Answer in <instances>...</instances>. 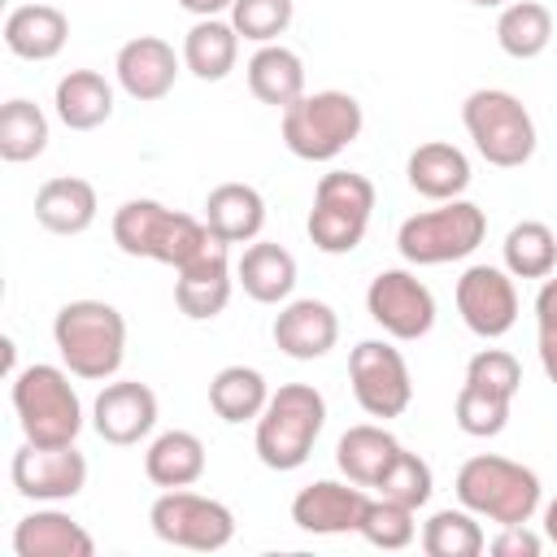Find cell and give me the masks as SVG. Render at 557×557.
<instances>
[{
	"label": "cell",
	"instance_id": "cell-1",
	"mask_svg": "<svg viewBox=\"0 0 557 557\" xmlns=\"http://www.w3.org/2000/svg\"><path fill=\"white\" fill-rule=\"evenodd\" d=\"M52 344L61 352V366L74 379L104 383L122 370L126 357V318L109 300H70L52 318Z\"/></svg>",
	"mask_w": 557,
	"mask_h": 557
},
{
	"label": "cell",
	"instance_id": "cell-2",
	"mask_svg": "<svg viewBox=\"0 0 557 557\" xmlns=\"http://www.w3.org/2000/svg\"><path fill=\"white\" fill-rule=\"evenodd\" d=\"M453 492L470 513H479L496 527L531 522L535 509H540V496H544L540 474L522 461L500 457V453H479V457L461 461V470L453 479Z\"/></svg>",
	"mask_w": 557,
	"mask_h": 557
},
{
	"label": "cell",
	"instance_id": "cell-3",
	"mask_svg": "<svg viewBox=\"0 0 557 557\" xmlns=\"http://www.w3.org/2000/svg\"><path fill=\"white\" fill-rule=\"evenodd\" d=\"M326 426V396L313 383H283L257 418V457L265 470H300Z\"/></svg>",
	"mask_w": 557,
	"mask_h": 557
},
{
	"label": "cell",
	"instance_id": "cell-4",
	"mask_svg": "<svg viewBox=\"0 0 557 557\" xmlns=\"http://www.w3.org/2000/svg\"><path fill=\"white\" fill-rule=\"evenodd\" d=\"M209 226L205 218H191V213H178L161 200H126L117 213H113V244L126 252V257H144V261H161V265H187L205 244H209Z\"/></svg>",
	"mask_w": 557,
	"mask_h": 557
},
{
	"label": "cell",
	"instance_id": "cell-5",
	"mask_svg": "<svg viewBox=\"0 0 557 557\" xmlns=\"http://www.w3.org/2000/svg\"><path fill=\"white\" fill-rule=\"evenodd\" d=\"M366 126L361 100L348 91H305L296 104L283 109V144L300 161H335L348 144H357Z\"/></svg>",
	"mask_w": 557,
	"mask_h": 557
},
{
	"label": "cell",
	"instance_id": "cell-6",
	"mask_svg": "<svg viewBox=\"0 0 557 557\" xmlns=\"http://www.w3.org/2000/svg\"><path fill=\"white\" fill-rule=\"evenodd\" d=\"M13 409L30 444H74L83 431V400L65 366L35 361L13 374Z\"/></svg>",
	"mask_w": 557,
	"mask_h": 557
},
{
	"label": "cell",
	"instance_id": "cell-7",
	"mask_svg": "<svg viewBox=\"0 0 557 557\" xmlns=\"http://www.w3.org/2000/svg\"><path fill=\"white\" fill-rule=\"evenodd\" d=\"M466 135L474 139L479 157L496 170H518L535 157V117L527 104L505 87H479L461 104Z\"/></svg>",
	"mask_w": 557,
	"mask_h": 557
},
{
	"label": "cell",
	"instance_id": "cell-8",
	"mask_svg": "<svg viewBox=\"0 0 557 557\" xmlns=\"http://www.w3.org/2000/svg\"><path fill=\"white\" fill-rule=\"evenodd\" d=\"M487 235V213L474 200H440L435 209H422L400 222L396 248L409 265H448L470 257Z\"/></svg>",
	"mask_w": 557,
	"mask_h": 557
},
{
	"label": "cell",
	"instance_id": "cell-9",
	"mask_svg": "<svg viewBox=\"0 0 557 557\" xmlns=\"http://www.w3.org/2000/svg\"><path fill=\"white\" fill-rule=\"evenodd\" d=\"M374 213V183L357 170H326L313 187V209H309V239L326 257H344L366 239Z\"/></svg>",
	"mask_w": 557,
	"mask_h": 557
},
{
	"label": "cell",
	"instance_id": "cell-10",
	"mask_svg": "<svg viewBox=\"0 0 557 557\" xmlns=\"http://www.w3.org/2000/svg\"><path fill=\"white\" fill-rule=\"evenodd\" d=\"M152 535L174 544V548H191V553H218L235 540V513L200 492L187 487H165L152 509H148Z\"/></svg>",
	"mask_w": 557,
	"mask_h": 557
},
{
	"label": "cell",
	"instance_id": "cell-11",
	"mask_svg": "<svg viewBox=\"0 0 557 557\" xmlns=\"http://www.w3.org/2000/svg\"><path fill=\"white\" fill-rule=\"evenodd\" d=\"M348 383L357 405L370 418H400L413 400V379L405 366V352L387 339H361L348 352Z\"/></svg>",
	"mask_w": 557,
	"mask_h": 557
},
{
	"label": "cell",
	"instance_id": "cell-12",
	"mask_svg": "<svg viewBox=\"0 0 557 557\" xmlns=\"http://www.w3.org/2000/svg\"><path fill=\"white\" fill-rule=\"evenodd\" d=\"M9 479L17 487V496L39 500V505H57V500H74L87 487V457L74 444H22L9 461Z\"/></svg>",
	"mask_w": 557,
	"mask_h": 557
},
{
	"label": "cell",
	"instance_id": "cell-13",
	"mask_svg": "<svg viewBox=\"0 0 557 557\" xmlns=\"http://www.w3.org/2000/svg\"><path fill=\"white\" fill-rule=\"evenodd\" d=\"M366 313L392 339H422L435 326V296L409 270H379L366 287Z\"/></svg>",
	"mask_w": 557,
	"mask_h": 557
},
{
	"label": "cell",
	"instance_id": "cell-14",
	"mask_svg": "<svg viewBox=\"0 0 557 557\" xmlns=\"http://www.w3.org/2000/svg\"><path fill=\"white\" fill-rule=\"evenodd\" d=\"M457 313L479 339H500L518 322V287L500 265H470L457 278Z\"/></svg>",
	"mask_w": 557,
	"mask_h": 557
},
{
	"label": "cell",
	"instance_id": "cell-15",
	"mask_svg": "<svg viewBox=\"0 0 557 557\" xmlns=\"http://www.w3.org/2000/svg\"><path fill=\"white\" fill-rule=\"evenodd\" d=\"M174 274H178L174 278V305L183 309V318H191V322L218 318L226 309V300H231V287H235V278H231V244H222L213 235Z\"/></svg>",
	"mask_w": 557,
	"mask_h": 557
},
{
	"label": "cell",
	"instance_id": "cell-16",
	"mask_svg": "<svg viewBox=\"0 0 557 557\" xmlns=\"http://www.w3.org/2000/svg\"><path fill=\"white\" fill-rule=\"evenodd\" d=\"M91 426L104 444H139L144 435H152L157 426V392L139 379H113L100 387L96 405H91Z\"/></svg>",
	"mask_w": 557,
	"mask_h": 557
},
{
	"label": "cell",
	"instance_id": "cell-17",
	"mask_svg": "<svg viewBox=\"0 0 557 557\" xmlns=\"http://www.w3.org/2000/svg\"><path fill=\"white\" fill-rule=\"evenodd\" d=\"M366 505H370V496L361 492V483L318 479L292 496V522L309 535H348L361 527Z\"/></svg>",
	"mask_w": 557,
	"mask_h": 557
},
{
	"label": "cell",
	"instance_id": "cell-18",
	"mask_svg": "<svg viewBox=\"0 0 557 557\" xmlns=\"http://www.w3.org/2000/svg\"><path fill=\"white\" fill-rule=\"evenodd\" d=\"M113 74H117V87L131 100H139V104L165 100L174 91V78H178L174 44H165L161 35H135V39H126L117 48Z\"/></svg>",
	"mask_w": 557,
	"mask_h": 557
},
{
	"label": "cell",
	"instance_id": "cell-19",
	"mask_svg": "<svg viewBox=\"0 0 557 557\" xmlns=\"http://www.w3.org/2000/svg\"><path fill=\"white\" fill-rule=\"evenodd\" d=\"M270 335H274V344H278L283 357H292V361H318V357H326L335 348L339 318H335V309L326 300L305 296V300H287L274 313Z\"/></svg>",
	"mask_w": 557,
	"mask_h": 557
},
{
	"label": "cell",
	"instance_id": "cell-20",
	"mask_svg": "<svg viewBox=\"0 0 557 557\" xmlns=\"http://www.w3.org/2000/svg\"><path fill=\"white\" fill-rule=\"evenodd\" d=\"M405 178H409V187L418 196H426L435 205L440 200H457L470 187V157L448 139H426V144H418L409 152Z\"/></svg>",
	"mask_w": 557,
	"mask_h": 557
},
{
	"label": "cell",
	"instance_id": "cell-21",
	"mask_svg": "<svg viewBox=\"0 0 557 557\" xmlns=\"http://www.w3.org/2000/svg\"><path fill=\"white\" fill-rule=\"evenodd\" d=\"M13 553L17 557H91L96 540L83 522H74L61 509H35L13 527Z\"/></svg>",
	"mask_w": 557,
	"mask_h": 557
},
{
	"label": "cell",
	"instance_id": "cell-22",
	"mask_svg": "<svg viewBox=\"0 0 557 557\" xmlns=\"http://www.w3.org/2000/svg\"><path fill=\"white\" fill-rule=\"evenodd\" d=\"M65 39H70V17L48 0L17 4L4 17V48L22 61H52L65 48Z\"/></svg>",
	"mask_w": 557,
	"mask_h": 557
},
{
	"label": "cell",
	"instance_id": "cell-23",
	"mask_svg": "<svg viewBox=\"0 0 557 557\" xmlns=\"http://www.w3.org/2000/svg\"><path fill=\"white\" fill-rule=\"evenodd\" d=\"M96 187L78 174H57L35 191V222L52 235H83L96 222Z\"/></svg>",
	"mask_w": 557,
	"mask_h": 557
},
{
	"label": "cell",
	"instance_id": "cell-24",
	"mask_svg": "<svg viewBox=\"0 0 557 557\" xmlns=\"http://www.w3.org/2000/svg\"><path fill=\"white\" fill-rule=\"evenodd\" d=\"M205 226L222 244H252L265 226V200L252 183H218L205 196Z\"/></svg>",
	"mask_w": 557,
	"mask_h": 557
},
{
	"label": "cell",
	"instance_id": "cell-25",
	"mask_svg": "<svg viewBox=\"0 0 557 557\" xmlns=\"http://www.w3.org/2000/svg\"><path fill=\"white\" fill-rule=\"evenodd\" d=\"M244 70H248V91L261 104H274L278 113L305 96V61L287 44H257Z\"/></svg>",
	"mask_w": 557,
	"mask_h": 557
},
{
	"label": "cell",
	"instance_id": "cell-26",
	"mask_svg": "<svg viewBox=\"0 0 557 557\" xmlns=\"http://www.w3.org/2000/svg\"><path fill=\"white\" fill-rule=\"evenodd\" d=\"M235 278L257 305H287V296L296 287V257L283 244L252 239L244 248V257L235 261Z\"/></svg>",
	"mask_w": 557,
	"mask_h": 557
},
{
	"label": "cell",
	"instance_id": "cell-27",
	"mask_svg": "<svg viewBox=\"0 0 557 557\" xmlns=\"http://www.w3.org/2000/svg\"><path fill=\"white\" fill-rule=\"evenodd\" d=\"M52 109L70 131H96L113 117V87L100 70H70L52 91Z\"/></svg>",
	"mask_w": 557,
	"mask_h": 557
},
{
	"label": "cell",
	"instance_id": "cell-28",
	"mask_svg": "<svg viewBox=\"0 0 557 557\" xmlns=\"http://www.w3.org/2000/svg\"><path fill=\"white\" fill-rule=\"evenodd\" d=\"M205 466H209L205 440L196 431H178V426L161 431L144 453V474L157 487H191V483H200Z\"/></svg>",
	"mask_w": 557,
	"mask_h": 557
},
{
	"label": "cell",
	"instance_id": "cell-29",
	"mask_svg": "<svg viewBox=\"0 0 557 557\" xmlns=\"http://www.w3.org/2000/svg\"><path fill=\"white\" fill-rule=\"evenodd\" d=\"M239 61V30L222 17H196L183 35V65L200 83H222Z\"/></svg>",
	"mask_w": 557,
	"mask_h": 557
},
{
	"label": "cell",
	"instance_id": "cell-30",
	"mask_svg": "<svg viewBox=\"0 0 557 557\" xmlns=\"http://www.w3.org/2000/svg\"><path fill=\"white\" fill-rule=\"evenodd\" d=\"M400 453V440L387 431V426H374V422H361V426H348L335 444V466L344 479L361 483V487H374L383 479V470L392 466V457Z\"/></svg>",
	"mask_w": 557,
	"mask_h": 557
},
{
	"label": "cell",
	"instance_id": "cell-31",
	"mask_svg": "<svg viewBox=\"0 0 557 557\" xmlns=\"http://www.w3.org/2000/svg\"><path fill=\"white\" fill-rule=\"evenodd\" d=\"M265 400H270V383H265V374L252 370V366H222V370L209 379V409H213L222 422H231V426L257 422L261 409H265Z\"/></svg>",
	"mask_w": 557,
	"mask_h": 557
},
{
	"label": "cell",
	"instance_id": "cell-32",
	"mask_svg": "<svg viewBox=\"0 0 557 557\" xmlns=\"http://www.w3.org/2000/svg\"><path fill=\"white\" fill-rule=\"evenodd\" d=\"M496 44L513 61H531L553 44V13L540 0H509L496 17Z\"/></svg>",
	"mask_w": 557,
	"mask_h": 557
},
{
	"label": "cell",
	"instance_id": "cell-33",
	"mask_svg": "<svg viewBox=\"0 0 557 557\" xmlns=\"http://www.w3.org/2000/svg\"><path fill=\"white\" fill-rule=\"evenodd\" d=\"M500 252H505V270L513 278H548L557 270V235L540 218L513 222L505 244H500Z\"/></svg>",
	"mask_w": 557,
	"mask_h": 557
},
{
	"label": "cell",
	"instance_id": "cell-34",
	"mask_svg": "<svg viewBox=\"0 0 557 557\" xmlns=\"http://www.w3.org/2000/svg\"><path fill=\"white\" fill-rule=\"evenodd\" d=\"M487 548V535L479 527V513L461 509H435L422 522V553L426 557H479Z\"/></svg>",
	"mask_w": 557,
	"mask_h": 557
},
{
	"label": "cell",
	"instance_id": "cell-35",
	"mask_svg": "<svg viewBox=\"0 0 557 557\" xmlns=\"http://www.w3.org/2000/svg\"><path fill=\"white\" fill-rule=\"evenodd\" d=\"M48 148V117L35 100H4L0 109V157L22 165V161H35L39 152Z\"/></svg>",
	"mask_w": 557,
	"mask_h": 557
},
{
	"label": "cell",
	"instance_id": "cell-36",
	"mask_svg": "<svg viewBox=\"0 0 557 557\" xmlns=\"http://www.w3.org/2000/svg\"><path fill=\"white\" fill-rule=\"evenodd\" d=\"M509 409H513L509 396H496V392H487V387L461 383L457 405H453V422H457L466 435H474V440H492V435H500V431L509 426Z\"/></svg>",
	"mask_w": 557,
	"mask_h": 557
},
{
	"label": "cell",
	"instance_id": "cell-37",
	"mask_svg": "<svg viewBox=\"0 0 557 557\" xmlns=\"http://www.w3.org/2000/svg\"><path fill=\"white\" fill-rule=\"evenodd\" d=\"M413 513H418V509H409V505H396V500L379 496V500H370V505H366V518H361L357 535H361L366 544L383 548V553H400V548H409V544H413V535H418Z\"/></svg>",
	"mask_w": 557,
	"mask_h": 557
},
{
	"label": "cell",
	"instance_id": "cell-38",
	"mask_svg": "<svg viewBox=\"0 0 557 557\" xmlns=\"http://www.w3.org/2000/svg\"><path fill=\"white\" fill-rule=\"evenodd\" d=\"M374 487H379V496H387V500H396V505L422 509V505L431 500V492H435V474H431V466H426L418 453L400 448Z\"/></svg>",
	"mask_w": 557,
	"mask_h": 557
},
{
	"label": "cell",
	"instance_id": "cell-39",
	"mask_svg": "<svg viewBox=\"0 0 557 557\" xmlns=\"http://www.w3.org/2000/svg\"><path fill=\"white\" fill-rule=\"evenodd\" d=\"M292 17H296L292 0H235L231 4V26L239 30V39H252V44H278Z\"/></svg>",
	"mask_w": 557,
	"mask_h": 557
},
{
	"label": "cell",
	"instance_id": "cell-40",
	"mask_svg": "<svg viewBox=\"0 0 557 557\" xmlns=\"http://www.w3.org/2000/svg\"><path fill=\"white\" fill-rule=\"evenodd\" d=\"M466 383L487 387V392L513 400L518 387H522V366H518V357L505 352V348H479V352L466 361Z\"/></svg>",
	"mask_w": 557,
	"mask_h": 557
},
{
	"label": "cell",
	"instance_id": "cell-41",
	"mask_svg": "<svg viewBox=\"0 0 557 557\" xmlns=\"http://www.w3.org/2000/svg\"><path fill=\"white\" fill-rule=\"evenodd\" d=\"M535 348L548 383H557V274H548L535 292Z\"/></svg>",
	"mask_w": 557,
	"mask_h": 557
},
{
	"label": "cell",
	"instance_id": "cell-42",
	"mask_svg": "<svg viewBox=\"0 0 557 557\" xmlns=\"http://www.w3.org/2000/svg\"><path fill=\"white\" fill-rule=\"evenodd\" d=\"M487 548H492V557H540L544 535L531 531L527 522H513V527H500V535Z\"/></svg>",
	"mask_w": 557,
	"mask_h": 557
},
{
	"label": "cell",
	"instance_id": "cell-43",
	"mask_svg": "<svg viewBox=\"0 0 557 557\" xmlns=\"http://www.w3.org/2000/svg\"><path fill=\"white\" fill-rule=\"evenodd\" d=\"M231 4L235 0H178V9H187L191 17H222L231 13Z\"/></svg>",
	"mask_w": 557,
	"mask_h": 557
},
{
	"label": "cell",
	"instance_id": "cell-44",
	"mask_svg": "<svg viewBox=\"0 0 557 557\" xmlns=\"http://www.w3.org/2000/svg\"><path fill=\"white\" fill-rule=\"evenodd\" d=\"M544 535L557 544V500H548V505H544Z\"/></svg>",
	"mask_w": 557,
	"mask_h": 557
},
{
	"label": "cell",
	"instance_id": "cell-45",
	"mask_svg": "<svg viewBox=\"0 0 557 557\" xmlns=\"http://www.w3.org/2000/svg\"><path fill=\"white\" fill-rule=\"evenodd\" d=\"M470 4H474V9H505L509 0H470Z\"/></svg>",
	"mask_w": 557,
	"mask_h": 557
}]
</instances>
